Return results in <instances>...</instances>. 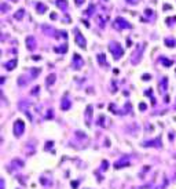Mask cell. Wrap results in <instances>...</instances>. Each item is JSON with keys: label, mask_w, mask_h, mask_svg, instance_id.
I'll return each instance as SVG.
<instances>
[{"label": "cell", "mask_w": 176, "mask_h": 189, "mask_svg": "<svg viewBox=\"0 0 176 189\" xmlns=\"http://www.w3.org/2000/svg\"><path fill=\"white\" fill-rule=\"evenodd\" d=\"M109 50L111 51V54L114 55V58L116 60H118V58L124 54V51H123V47H121L118 43H116V42H113V43H110V46H109Z\"/></svg>", "instance_id": "6da1fadb"}, {"label": "cell", "mask_w": 176, "mask_h": 189, "mask_svg": "<svg viewBox=\"0 0 176 189\" xmlns=\"http://www.w3.org/2000/svg\"><path fill=\"white\" fill-rule=\"evenodd\" d=\"M113 25H114L116 29H129L131 28V23H128L124 18H121V17L116 18V21L113 22Z\"/></svg>", "instance_id": "7a4b0ae2"}, {"label": "cell", "mask_w": 176, "mask_h": 189, "mask_svg": "<svg viewBox=\"0 0 176 189\" xmlns=\"http://www.w3.org/2000/svg\"><path fill=\"white\" fill-rule=\"evenodd\" d=\"M144 51V44H138L136 46V52L135 57H132V64H139V61L142 60V54Z\"/></svg>", "instance_id": "3957f363"}, {"label": "cell", "mask_w": 176, "mask_h": 189, "mask_svg": "<svg viewBox=\"0 0 176 189\" xmlns=\"http://www.w3.org/2000/svg\"><path fill=\"white\" fill-rule=\"evenodd\" d=\"M23 130H25V124H23V122L22 120H17V122L14 123V133H15L17 137H21Z\"/></svg>", "instance_id": "277c9868"}, {"label": "cell", "mask_w": 176, "mask_h": 189, "mask_svg": "<svg viewBox=\"0 0 176 189\" xmlns=\"http://www.w3.org/2000/svg\"><path fill=\"white\" fill-rule=\"evenodd\" d=\"M76 43L79 44L81 48H85V44H87V42H85V39L84 36L81 35V33L79 31H76Z\"/></svg>", "instance_id": "5b68a950"}, {"label": "cell", "mask_w": 176, "mask_h": 189, "mask_svg": "<svg viewBox=\"0 0 176 189\" xmlns=\"http://www.w3.org/2000/svg\"><path fill=\"white\" fill-rule=\"evenodd\" d=\"M83 66V60L80 55L74 54V58H73V68H81Z\"/></svg>", "instance_id": "8992f818"}, {"label": "cell", "mask_w": 176, "mask_h": 189, "mask_svg": "<svg viewBox=\"0 0 176 189\" xmlns=\"http://www.w3.org/2000/svg\"><path fill=\"white\" fill-rule=\"evenodd\" d=\"M26 44H28V48H29V50H33V48L36 47V42H35V37L29 36V37L26 39Z\"/></svg>", "instance_id": "52a82bcc"}, {"label": "cell", "mask_w": 176, "mask_h": 189, "mask_svg": "<svg viewBox=\"0 0 176 189\" xmlns=\"http://www.w3.org/2000/svg\"><path fill=\"white\" fill-rule=\"evenodd\" d=\"M55 4L61 10H66L67 8V0H55Z\"/></svg>", "instance_id": "ba28073f"}, {"label": "cell", "mask_w": 176, "mask_h": 189, "mask_svg": "<svg viewBox=\"0 0 176 189\" xmlns=\"http://www.w3.org/2000/svg\"><path fill=\"white\" fill-rule=\"evenodd\" d=\"M91 116H92V106H88V108H87V113H85L87 124H90V122H91Z\"/></svg>", "instance_id": "9c48e42d"}, {"label": "cell", "mask_w": 176, "mask_h": 189, "mask_svg": "<svg viewBox=\"0 0 176 189\" xmlns=\"http://www.w3.org/2000/svg\"><path fill=\"white\" fill-rule=\"evenodd\" d=\"M23 15H25V11H23V8H19L18 11L14 14V18H15V19H22Z\"/></svg>", "instance_id": "30bf717a"}, {"label": "cell", "mask_w": 176, "mask_h": 189, "mask_svg": "<svg viewBox=\"0 0 176 189\" xmlns=\"http://www.w3.org/2000/svg\"><path fill=\"white\" fill-rule=\"evenodd\" d=\"M167 83H168V81H167L165 77H164V79H161V81H160V93H164V91H165V86H167Z\"/></svg>", "instance_id": "8fae6325"}, {"label": "cell", "mask_w": 176, "mask_h": 189, "mask_svg": "<svg viewBox=\"0 0 176 189\" xmlns=\"http://www.w3.org/2000/svg\"><path fill=\"white\" fill-rule=\"evenodd\" d=\"M98 62H99L100 65L106 66V55L105 54H99V55H98Z\"/></svg>", "instance_id": "7c38bea8"}, {"label": "cell", "mask_w": 176, "mask_h": 189, "mask_svg": "<svg viewBox=\"0 0 176 189\" xmlns=\"http://www.w3.org/2000/svg\"><path fill=\"white\" fill-rule=\"evenodd\" d=\"M36 8H37V11L40 13V14H43V13H44V11H46V10H47V7L44 6L43 3H36Z\"/></svg>", "instance_id": "4fadbf2b"}, {"label": "cell", "mask_w": 176, "mask_h": 189, "mask_svg": "<svg viewBox=\"0 0 176 189\" xmlns=\"http://www.w3.org/2000/svg\"><path fill=\"white\" fill-rule=\"evenodd\" d=\"M15 65H17V61H15V60H14V61H10V62H7V64H6V69H7V70H11V69L15 68Z\"/></svg>", "instance_id": "5bb4252c"}, {"label": "cell", "mask_w": 176, "mask_h": 189, "mask_svg": "<svg viewBox=\"0 0 176 189\" xmlns=\"http://www.w3.org/2000/svg\"><path fill=\"white\" fill-rule=\"evenodd\" d=\"M69 108H70V101L63 99V101H62V109H63V110H67Z\"/></svg>", "instance_id": "9a60e30c"}, {"label": "cell", "mask_w": 176, "mask_h": 189, "mask_svg": "<svg viewBox=\"0 0 176 189\" xmlns=\"http://www.w3.org/2000/svg\"><path fill=\"white\" fill-rule=\"evenodd\" d=\"M165 44H167L168 47H175V44H176V42L173 40V39H165Z\"/></svg>", "instance_id": "2e32d148"}, {"label": "cell", "mask_w": 176, "mask_h": 189, "mask_svg": "<svg viewBox=\"0 0 176 189\" xmlns=\"http://www.w3.org/2000/svg\"><path fill=\"white\" fill-rule=\"evenodd\" d=\"M67 51V46H62V47H55V52H65Z\"/></svg>", "instance_id": "e0dca14e"}, {"label": "cell", "mask_w": 176, "mask_h": 189, "mask_svg": "<svg viewBox=\"0 0 176 189\" xmlns=\"http://www.w3.org/2000/svg\"><path fill=\"white\" fill-rule=\"evenodd\" d=\"M54 81H55V75H50L48 76V79H47V84L50 86V84H52Z\"/></svg>", "instance_id": "ac0fdd59"}, {"label": "cell", "mask_w": 176, "mask_h": 189, "mask_svg": "<svg viewBox=\"0 0 176 189\" xmlns=\"http://www.w3.org/2000/svg\"><path fill=\"white\" fill-rule=\"evenodd\" d=\"M161 62L165 65V66H169V65H172V61L171 60H167V58H161Z\"/></svg>", "instance_id": "d6986e66"}, {"label": "cell", "mask_w": 176, "mask_h": 189, "mask_svg": "<svg viewBox=\"0 0 176 189\" xmlns=\"http://www.w3.org/2000/svg\"><path fill=\"white\" fill-rule=\"evenodd\" d=\"M94 8H95L94 6H90V7H88V10H87L85 13L88 14V15H92V14H94Z\"/></svg>", "instance_id": "ffe728a7"}, {"label": "cell", "mask_w": 176, "mask_h": 189, "mask_svg": "<svg viewBox=\"0 0 176 189\" xmlns=\"http://www.w3.org/2000/svg\"><path fill=\"white\" fill-rule=\"evenodd\" d=\"M127 2H128L129 4H138L140 0H127Z\"/></svg>", "instance_id": "44dd1931"}, {"label": "cell", "mask_w": 176, "mask_h": 189, "mask_svg": "<svg viewBox=\"0 0 176 189\" xmlns=\"http://www.w3.org/2000/svg\"><path fill=\"white\" fill-rule=\"evenodd\" d=\"M83 3H84V0H76V4H77V6H81Z\"/></svg>", "instance_id": "7402d4cb"}, {"label": "cell", "mask_w": 176, "mask_h": 189, "mask_svg": "<svg viewBox=\"0 0 176 189\" xmlns=\"http://www.w3.org/2000/svg\"><path fill=\"white\" fill-rule=\"evenodd\" d=\"M139 108H140L142 110H144V109H146V105H144V104H140V105H139Z\"/></svg>", "instance_id": "603a6c76"}, {"label": "cell", "mask_w": 176, "mask_h": 189, "mask_svg": "<svg viewBox=\"0 0 176 189\" xmlns=\"http://www.w3.org/2000/svg\"><path fill=\"white\" fill-rule=\"evenodd\" d=\"M143 79H144V80H150V75H144Z\"/></svg>", "instance_id": "cb8c5ba5"}, {"label": "cell", "mask_w": 176, "mask_h": 189, "mask_svg": "<svg viewBox=\"0 0 176 189\" xmlns=\"http://www.w3.org/2000/svg\"><path fill=\"white\" fill-rule=\"evenodd\" d=\"M2 8H3V10H8V6H7V4H3Z\"/></svg>", "instance_id": "d4e9b609"}, {"label": "cell", "mask_w": 176, "mask_h": 189, "mask_svg": "<svg viewBox=\"0 0 176 189\" xmlns=\"http://www.w3.org/2000/svg\"><path fill=\"white\" fill-rule=\"evenodd\" d=\"M14 2H17V0H14Z\"/></svg>", "instance_id": "484cf974"}]
</instances>
